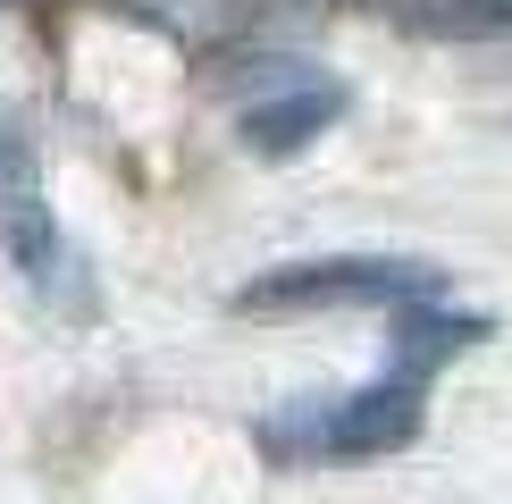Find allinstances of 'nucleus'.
<instances>
[{
  "label": "nucleus",
  "mask_w": 512,
  "mask_h": 504,
  "mask_svg": "<svg viewBox=\"0 0 512 504\" xmlns=\"http://www.w3.org/2000/svg\"><path fill=\"white\" fill-rule=\"evenodd\" d=\"M487 9H504V17H512V0H487Z\"/></svg>",
  "instance_id": "5"
},
{
  "label": "nucleus",
  "mask_w": 512,
  "mask_h": 504,
  "mask_svg": "<svg viewBox=\"0 0 512 504\" xmlns=\"http://www.w3.org/2000/svg\"><path fill=\"white\" fill-rule=\"evenodd\" d=\"M429 345H395V370L370 378L353 395H328V404H294L269 420V446L277 454H319V462H345V454H395L420 437V395H429V370L454 345H471L479 320H429L420 328Z\"/></svg>",
  "instance_id": "1"
},
{
  "label": "nucleus",
  "mask_w": 512,
  "mask_h": 504,
  "mask_svg": "<svg viewBox=\"0 0 512 504\" xmlns=\"http://www.w3.org/2000/svg\"><path fill=\"white\" fill-rule=\"evenodd\" d=\"M437 269L429 261H387V252H328V261H277L252 286H236V311H353V303H429Z\"/></svg>",
  "instance_id": "2"
},
{
  "label": "nucleus",
  "mask_w": 512,
  "mask_h": 504,
  "mask_svg": "<svg viewBox=\"0 0 512 504\" xmlns=\"http://www.w3.org/2000/svg\"><path fill=\"white\" fill-rule=\"evenodd\" d=\"M336 110H345V93H336V84H303V93L252 101V110H244V143H252V152H269V160H277V152H303V143H311Z\"/></svg>",
  "instance_id": "4"
},
{
  "label": "nucleus",
  "mask_w": 512,
  "mask_h": 504,
  "mask_svg": "<svg viewBox=\"0 0 512 504\" xmlns=\"http://www.w3.org/2000/svg\"><path fill=\"white\" fill-rule=\"evenodd\" d=\"M0 252L34 294H68L76 286V244L51 210V185H42V160L17 126H0Z\"/></svg>",
  "instance_id": "3"
}]
</instances>
